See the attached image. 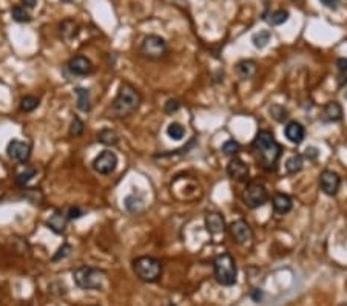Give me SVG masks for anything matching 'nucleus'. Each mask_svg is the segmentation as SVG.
<instances>
[{
	"label": "nucleus",
	"instance_id": "f257e3e1",
	"mask_svg": "<svg viewBox=\"0 0 347 306\" xmlns=\"http://www.w3.org/2000/svg\"><path fill=\"white\" fill-rule=\"evenodd\" d=\"M252 150L261 169H264L265 172H275L278 169V161L281 158L282 147L270 132L259 130L253 139Z\"/></svg>",
	"mask_w": 347,
	"mask_h": 306
},
{
	"label": "nucleus",
	"instance_id": "f03ea898",
	"mask_svg": "<svg viewBox=\"0 0 347 306\" xmlns=\"http://www.w3.org/2000/svg\"><path fill=\"white\" fill-rule=\"evenodd\" d=\"M141 102L142 96L136 90V87H133L130 82H122L118 88V94H116L114 100L111 102L110 112L113 118L124 119L138 112Z\"/></svg>",
	"mask_w": 347,
	"mask_h": 306
},
{
	"label": "nucleus",
	"instance_id": "7ed1b4c3",
	"mask_svg": "<svg viewBox=\"0 0 347 306\" xmlns=\"http://www.w3.org/2000/svg\"><path fill=\"white\" fill-rule=\"evenodd\" d=\"M215 277L216 282L222 286H233L236 283L238 269L235 259L228 252H224L215 259Z\"/></svg>",
	"mask_w": 347,
	"mask_h": 306
},
{
	"label": "nucleus",
	"instance_id": "20e7f679",
	"mask_svg": "<svg viewBox=\"0 0 347 306\" xmlns=\"http://www.w3.org/2000/svg\"><path fill=\"white\" fill-rule=\"evenodd\" d=\"M103 271L93 266H81L73 271V280L84 291H99L103 285Z\"/></svg>",
	"mask_w": 347,
	"mask_h": 306
},
{
	"label": "nucleus",
	"instance_id": "39448f33",
	"mask_svg": "<svg viewBox=\"0 0 347 306\" xmlns=\"http://www.w3.org/2000/svg\"><path fill=\"white\" fill-rule=\"evenodd\" d=\"M133 271L139 280L145 283H154L162 275V263L154 257L144 255V257H138L133 262Z\"/></svg>",
	"mask_w": 347,
	"mask_h": 306
},
{
	"label": "nucleus",
	"instance_id": "423d86ee",
	"mask_svg": "<svg viewBox=\"0 0 347 306\" xmlns=\"http://www.w3.org/2000/svg\"><path fill=\"white\" fill-rule=\"evenodd\" d=\"M168 51V45L164 37L157 34H150L144 37L141 46H139V53L142 58L148 61H159L162 59Z\"/></svg>",
	"mask_w": 347,
	"mask_h": 306
},
{
	"label": "nucleus",
	"instance_id": "0eeeda50",
	"mask_svg": "<svg viewBox=\"0 0 347 306\" xmlns=\"http://www.w3.org/2000/svg\"><path fill=\"white\" fill-rule=\"evenodd\" d=\"M244 202L246 206H249L250 209H258L261 206H264V204L267 202L269 199V192L265 189L264 184L261 183H249L246 190H244Z\"/></svg>",
	"mask_w": 347,
	"mask_h": 306
},
{
	"label": "nucleus",
	"instance_id": "6e6552de",
	"mask_svg": "<svg viewBox=\"0 0 347 306\" xmlns=\"http://www.w3.org/2000/svg\"><path fill=\"white\" fill-rule=\"evenodd\" d=\"M31 150H33V145L30 142L20 141V139H13L7 145V155L10 160H13L16 163L26 164L31 158Z\"/></svg>",
	"mask_w": 347,
	"mask_h": 306
},
{
	"label": "nucleus",
	"instance_id": "1a4fd4ad",
	"mask_svg": "<svg viewBox=\"0 0 347 306\" xmlns=\"http://www.w3.org/2000/svg\"><path fill=\"white\" fill-rule=\"evenodd\" d=\"M118 167V157L111 150H103L93 160V169L99 175H111Z\"/></svg>",
	"mask_w": 347,
	"mask_h": 306
},
{
	"label": "nucleus",
	"instance_id": "9d476101",
	"mask_svg": "<svg viewBox=\"0 0 347 306\" xmlns=\"http://www.w3.org/2000/svg\"><path fill=\"white\" fill-rule=\"evenodd\" d=\"M93 62L85 56H74L65 65V73H70L73 78H85L93 73Z\"/></svg>",
	"mask_w": 347,
	"mask_h": 306
},
{
	"label": "nucleus",
	"instance_id": "9b49d317",
	"mask_svg": "<svg viewBox=\"0 0 347 306\" xmlns=\"http://www.w3.org/2000/svg\"><path fill=\"white\" fill-rule=\"evenodd\" d=\"M339 186H341V178L336 172L324 170L319 175V189L327 196H335L339 190Z\"/></svg>",
	"mask_w": 347,
	"mask_h": 306
},
{
	"label": "nucleus",
	"instance_id": "f8f14e48",
	"mask_svg": "<svg viewBox=\"0 0 347 306\" xmlns=\"http://www.w3.org/2000/svg\"><path fill=\"white\" fill-rule=\"evenodd\" d=\"M228 231H230L231 238L239 244H244V243H249L250 240H253V231H252L250 224L244 220L233 221L230 224Z\"/></svg>",
	"mask_w": 347,
	"mask_h": 306
},
{
	"label": "nucleus",
	"instance_id": "ddd939ff",
	"mask_svg": "<svg viewBox=\"0 0 347 306\" xmlns=\"http://www.w3.org/2000/svg\"><path fill=\"white\" fill-rule=\"evenodd\" d=\"M227 175L231 178V180H236V181H246L250 175V170H249V166L239 160V158H233L228 166H227Z\"/></svg>",
	"mask_w": 347,
	"mask_h": 306
},
{
	"label": "nucleus",
	"instance_id": "4468645a",
	"mask_svg": "<svg viewBox=\"0 0 347 306\" xmlns=\"http://www.w3.org/2000/svg\"><path fill=\"white\" fill-rule=\"evenodd\" d=\"M205 227L210 235H221L225 232V220L219 212H208L205 215Z\"/></svg>",
	"mask_w": 347,
	"mask_h": 306
},
{
	"label": "nucleus",
	"instance_id": "2eb2a0df",
	"mask_svg": "<svg viewBox=\"0 0 347 306\" xmlns=\"http://www.w3.org/2000/svg\"><path fill=\"white\" fill-rule=\"evenodd\" d=\"M68 221H70V220H68V217H67V212H64V211H56V212L48 218L46 226H48V229H51L54 234L61 235V234L65 232Z\"/></svg>",
	"mask_w": 347,
	"mask_h": 306
},
{
	"label": "nucleus",
	"instance_id": "dca6fc26",
	"mask_svg": "<svg viewBox=\"0 0 347 306\" xmlns=\"http://www.w3.org/2000/svg\"><path fill=\"white\" fill-rule=\"evenodd\" d=\"M284 135L285 138L290 141L292 144H301L306 138V129L303 124L297 122V121H290L287 125H285V130H284Z\"/></svg>",
	"mask_w": 347,
	"mask_h": 306
},
{
	"label": "nucleus",
	"instance_id": "f3484780",
	"mask_svg": "<svg viewBox=\"0 0 347 306\" xmlns=\"http://www.w3.org/2000/svg\"><path fill=\"white\" fill-rule=\"evenodd\" d=\"M342 119V107L339 102L330 100L323 109V121L324 122H339Z\"/></svg>",
	"mask_w": 347,
	"mask_h": 306
},
{
	"label": "nucleus",
	"instance_id": "a211bd4d",
	"mask_svg": "<svg viewBox=\"0 0 347 306\" xmlns=\"http://www.w3.org/2000/svg\"><path fill=\"white\" fill-rule=\"evenodd\" d=\"M273 209L276 214H281V215H285L292 211L293 208V201L292 198L285 195V193H275L273 195Z\"/></svg>",
	"mask_w": 347,
	"mask_h": 306
},
{
	"label": "nucleus",
	"instance_id": "6ab92c4d",
	"mask_svg": "<svg viewBox=\"0 0 347 306\" xmlns=\"http://www.w3.org/2000/svg\"><path fill=\"white\" fill-rule=\"evenodd\" d=\"M79 31H81V27H79V23H77L76 20H73V19H65V20L59 25V34H61V37H62L65 42H70V40L76 39L77 34H79Z\"/></svg>",
	"mask_w": 347,
	"mask_h": 306
},
{
	"label": "nucleus",
	"instance_id": "aec40b11",
	"mask_svg": "<svg viewBox=\"0 0 347 306\" xmlns=\"http://www.w3.org/2000/svg\"><path fill=\"white\" fill-rule=\"evenodd\" d=\"M124 204H125L127 211L131 212V214H139V212H142L144 208H145L144 196H142L139 192H133V193L127 195L125 199H124Z\"/></svg>",
	"mask_w": 347,
	"mask_h": 306
},
{
	"label": "nucleus",
	"instance_id": "412c9836",
	"mask_svg": "<svg viewBox=\"0 0 347 306\" xmlns=\"http://www.w3.org/2000/svg\"><path fill=\"white\" fill-rule=\"evenodd\" d=\"M235 70H236V74H238L241 79L247 81V79H252V78L256 74V71H258V64H256L255 61L246 59V61L238 62L236 67H235Z\"/></svg>",
	"mask_w": 347,
	"mask_h": 306
},
{
	"label": "nucleus",
	"instance_id": "4be33fe9",
	"mask_svg": "<svg viewBox=\"0 0 347 306\" xmlns=\"http://www.w3.org/2000/svg\"><path fill=\"white\" fill-rule=\"evenodd\" d=\"M121 141V136L118 135V132L113 130V129H102L99 133H97V142L103 144V145H108V147H114L118 145Z\"/></svg>",
	"mask_w": 347,
	"mask_h": 306
},
{
	"label": "nucleus",
	"instance_id": "5701e85b",
	"mask_svg": "<svg viewBox=\"0 0 347 306\" xmlns=\"http://www.w3.org/2000/svg\"><path fill=\"white\" fill-rule=\"evenodd\" d=\"M76 96H77V109L84 113L91 112V96H90V90L84 88V87H77L76 90Z\"/></svg>",
	"mask_w": 347,
	"mask_h": 306
},
{
	"label": "nucleus",
	"instance_id": "b1692460",
	"mask_svg": "<svg viewBox=\"0 0 347 306\" xmlns=\"http://www.w3.org/2000/svg\"><path fill=\"white\" fill-rule=\"evenodd\" d=\"M303 166H304V160H303L301 155H298V153H297V155H292L290 158L285 161V170H287L288 175H297V173H300L301 169H303Z\"/></svg>",
	"mask_w": 347,
	"mask_h": 306
},
{
	"label": "nucleus",
	"instance_id": "393cba45",
	"mask_svg": "<svg viewBox=\"0 0 347 306\" xmlns=\"http://www.w3.org/2000/svg\"><path fill=\"white\" fill-rule=\"evenodd\" d=\"M11 16H13V20L17 22V23H28L33 20L31 14L28 13V10L22 5H17L11 10Z\"/></svg>",
	"mask_w": 347,
	"mask_h": 306
},
{
	"label": "nucleus",
	"instance_id": "a878e982",
	"mask_svg": "<svg viewBox=\"0 0 347 306\" xmlns=\"http://www.w3.org/2000/svg\"><path fill=\"white\" fill-rule=\"evenodd\" d=\"M36 175H37V169H34V167H25L23 172H20V173L16 175V184L19 187H25Z\"/></svg>",
	"mask_w": 347,
	"mask_h": 306
},
{
	"label": "nucleus",
	"instance_id": "bb28decb",
	"mask_svg": "<svg viewBox=\"0 0 347 306\" xmlns=\"http://www.w3.org/2000/svg\"><path fill=\"white\" fill-rule=\"evenodd\" d=\"M167 135L170 139L173 141H181L184 139L185 136V129L179 124V122H171L168 127H167Z\"/></svg>",
	"mask_w": 347,
	"mask_h": 306
},
{
	"label": "nucleus",
	"instance_id": "cd10ccee",
	"mask_svg": "<svg viewBox=\"0 0 347 306\" xmlns=\"http://www.w3.org/2000/svg\"><path fill=\"white\" fill-rule=\"evenodd\" d=\"M195 144H196V139L193 138L187 145H184V147H181V148H178V150H175V151H165V153H159V155H154V158L156 160H164V158H171V157H178V155H184V153H187V151H190L193 147H195Z\"/></svg>",
	"mask_w": 347,
	"mask_h": 306
},
{
	"label": "nucleus",
	"instance_id": "c85d7f7f",
	"mask_svg": "<svg viewBox=\"0 0 347 306\" xmlns=\"http://www.w3.org/2000/svg\"><path fill=\"white\" fill-rule=\"evenodd\" d=\"M270 37H272V33H270V31H267V30H264V31L255 33V34L252 36V42H253L255 48L262 49V48H265V46H267V43L270 42Z\"/></svg>",
	"mask_w": 347,
	"mask_h": 306
},
{
	"label": "nucleus",
	"instance_id": "c756f323",
	"mask_svg": "<svg viewBox=\"0 0 347 306\" xmlns=\"http://www.w3.org/2000/svg\"><path fill=\"white\" fill-rule=\"evenodd\" d=\"M39 106H40V100L36 96H25L20 99V110L25 113L34 112Z\"/></svg>",
	"mask_w": 347,
	"mask_h": 306
},
{
	"label": "nucleus",
	"instance_id": "7c9ffc66",
	"mask_svg": "<svg viewBox=\"0 0 347 306\" xmlns=\"http://www.w3.org/2000/svg\"><path fill=\"white\" fill-rule=\"evenodd\" d=\"M221 150H222L224 155H227V157H233V155H236V153L241 150V145H239V142L235 141V139H227V141L222 144Z\"/></svg>",
	"mask_w": 347,
	"mask_h": 306
},
{
	"label": "nucleus",
	"instance_id": "2f4dec72",
	"mask_svg": "<svg viewBox=\"0 0 347 306\" xmlns=\"http://www.w3.org/2000/svg\"><path fill=\"white\" fill-rule=\"evenodd\" d=\"M84 132H85V124H84V121H82L79 116L74 115V118H73V121H71V125H70V136H71V138H79V136L84 135Z\"/></svg>",
	"mask_w": 347,
	"mask_h": 306
},
{
	"label": "nucleus",
	"instance_id": "473e14b6",
	"mask_svg": "<svg viewBox=\"0 0 347 306\" xmlns=\"http://www.w3.org/2000/svg\"><path fill=\"white\" fill-rule=\"evenodd\" d=\"M288 17H290L288 11H285V10H278V11L272 13V14L269 16L267 20H269L270 25H282V23H285V22L288 20Z\"/></svg>",
	"mask_w": 347,
	"mask_h": 306
},
{
	"label": "nucleus",
	"instance_id": "72a5a7b5",
	"mask_svg": "<svg viewBox=\"0 0 347 306\" xmlns=\"http://www.w3.org/2000/svg\"><path fill=\"white\" fill-rule=\"evenodd\" d=\"M73 252V246L71 244H68V243H64L59 249H57V252L52 255V262H61V260H64V259H67L68 255Z\"/></svg>",
	"mask_w": 347,
	"mask_h": 306
},
{
	"label": "nucleus",
	"instance_id": "f704fd0d",
	"mask_svg": "<svg viewBox=\"0 0 347 306\" xmlns=\"http://www.w3.org/2000/svg\"><path fill=\"white\" fill-rule=\"evenodd\" d=\"M270 115H272L278 122H284V121L288 118V112H287L282 106H279V104H273V106L270 107Z\"/></svg>",
	"mask_w": 347,
	"mask_h": 306
},
{
	"label": "nucleus",
	"instance_id": "c9c22d12",
	"mask_svg": "<svg viewBox=\"0 0 347 306\" xmlns=\"http://www.w3.org/2000/svg\"><path fill=\"white\" fill-rule=\"evenodd\" d=\"M179 109H181V102H179L178 99H168V100L165 102V106H164V112H165L167 115L176 113V112H179Z\"/></svg>",
	"mask_w": 347,
	"mask_h": 306
},
{
	"label": "nucleus",
	"instance_id": "e433bc0d",
	"mask_svg": "<svg viewBox=\"0 0 347 306\" xmlns=\"http://www.w3.org/2000/svg\"><path fill=\"white\" fill-rule=\"evenodd\" d=\"M85 215V212L79 208V206H73V208H70L68 209V212H67V217H68V220L70 221H73V220H79V218H82Z\"/></svg>",
	"mask_w": 347,
	"mask_h": 306
},
{
	"label": "nucleus",
	"instance_id": "4c0bfd02",
	"mask_svg": "<svg viewBox=\"0 0 347 306\" xmlns=\"http://www.w3.org/2000/svg\"><path fill=\"white\" fill-rule=\"evenodd\" d=\"M318 157H319V150H318L316 147H307V148H306V158H307V160L315 161Z\"/></svg>",
	"mask_w": 347,
	"mask_h": 306
},
{
	"label": "nucleus",
	"instance_id": "58836bf2",
	"mask_svg": "<svg viewBox=\"0 0 347 306\" xmlns=\"http://www.w3.org/2000/svg\"><path fill=\"white\" fill-rule=\"evenodd\" d=\"M319 2L326 7V8H329V10H338V7H339V4H341V0H319Z\"/></svg>",
	"mask_w": 347,
	"mask_h": 306
},
{
	"label": "nucleus",
	"instance_id": "ea45409f",
	"mask_svg": "<svg viewBox=\"0 0 347 306\" xmlns=\"http://www.w3.org/2000/svg\"><path fill=\"white\" fill-rule=\"evenodd\" d=\"M336 67H338V71H339L341 74L347 73V59H345V58H339V59L336 61Z\"/></svg>",
	"mask_w": 347,
	"mask_h": 306
},
{
	"label": "nucleus",
	"instance_id": "a19ab883",
	"mask_svg": "<svg viewBox=\"0 0 347 306\" xmlns=\"http://www.w3.org/2000/svg\"><path fill=\"white\" fill-rule=\"evenodd\" d=\"M250 297H252L253 301L259 303V301L262 300V291H261V289H253V291L250 292Z\"/></svg>",
	"mask_w": 347,
	"mask_h": 306
},
{
	"label": "nucleus",
	"instance_id": "79ce46f5",
	"mask_svg": "<svg viewBox=\"0 0 347 306\" xmlns=\"http://www.w3.org/2000/svg\"><path fill=\"white\" fill-rule=\"evenodd\" d=\"M37 2L39 0H22V7H25L26 10H33V8H36Z\"/></svg>",
	"mask_w": 347,
	"mask_h": 306
},
{
	"label": "nucleus",
	"instance_id": "37998d69",
	"mask_svg": "<svg viewBox=\"0 0 347 306\" xmlns=\"http://www.w3.org/2000/svg\"><path fill=\"white\" fill-rule=\"evenodd\" d=\"M62 4H73V2H76V0H61Z\"/></svg>",
	"mask_w": 347,
	"mask_h": 306
},
{
	"label": "nucleus",
	"instance_id": "c03bdc74",
	"mask_svg": "<svg viewBox=\"0 0 347 306\" xmlns=\"http://www.w3.org/2000/svg\"><path fill=\"white\" fill-rule=\"evenodd\" d=\"M344 97H345V99H347V91H345V93H344Z\"/></svg>",
	"mask_w": 347,
	"mask_h": 306
},
{
	"label": "nucleus",
	"instance_id": "a18cd8bd",
	"mask_svg": "<svg viewBox=\"0 0 347 306\" xmlns=\"http://www.w3.org/2000/svg\"><path fill=\"white\" fill-rule=\"evenodd\" d=\"M345 306H347V304H345Z\"/></svg>",
	"mask_w": 347,
	"mask_h": 306
}]
</instances>
